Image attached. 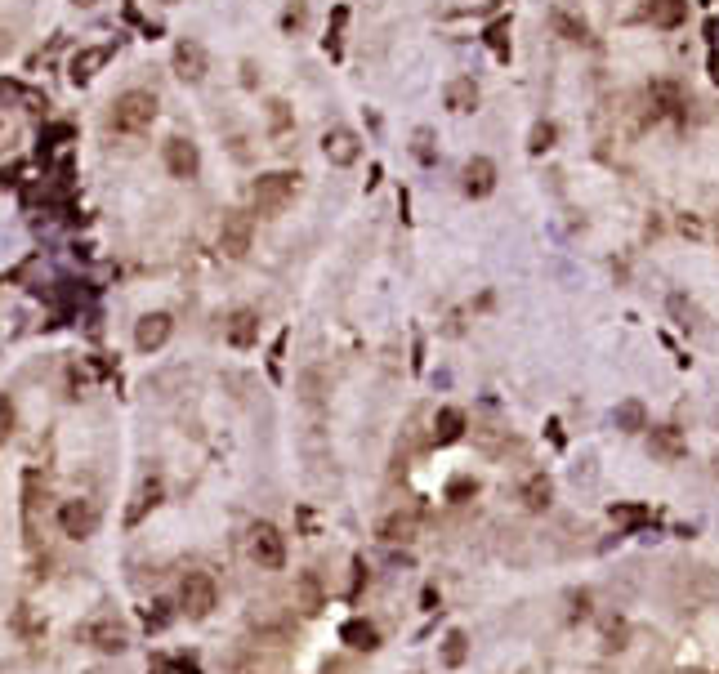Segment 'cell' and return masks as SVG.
Instances as JSON below:
<instances>
[{"label":"cell","mask_w":719,"mask_h":674,"mask_svg":"<svg viewBox=\"0 0 719 674\" xmlns=\"http://www.w3.org/2000/svg\"><path fill=\"white\" fill-rule=\"evenodd\" d=\"M152 121H157V94H148V90L117 94V103H112V112H108V125L117 134H143Z\"/></svg>","instance_id":"cell-1"},{"label":"cell","mask_w":719,"mask_h":674,"mask_svg":"<svg viewBox=\"0 0 719 674\" xmlns=\"http://www.w3.org/2000/svg\"><path fill=\"white\" fill-rule=\"evenodd\" d=\"M251 201H255V215H264V219L282 215V210L295 201V175H291V170L260 175V179H255V188H251Z\"/></svg>","instance_id":"cell-2"},{"label":"cell","mask_w":719,"mask_h":674,"mask_svg":"<svg viewBox=\"0 0 719 674\" xmlns=\"http://www.w3.org/2000/svg\"><path fill=\"white\" fill-rule=\"evenodd\" d=\"M246 550H251V558L264 567V572L286 567V536L277 532L273 523H251V532H246Z\"/></svg>","instance_id":"cell-3"},{"label":"cell","mask_w":719,"mask_h":674,"mask_svg":"<svg viewBox=\"0 0 719 674\" xmlns=\"http://www.w3.org/2000/svg\"><path fill=\"white\" fill-rule=\"evenodd\" d=\"M215 603H219L215 581H210L206 572H188L184 585H179V608H184V616H193V621H206V616L215 612Z\"/></svg>","instance_id":"cell-4"},{"label":"cell","mask_w":719,"mask_h":674,"mask_svg":"<svg viewBox=\"0 0 719 674\" xmlns=\"http://www.w3.org/2000/svg\"><path fill=\"white\" fill-rule=\"evenodd\" d=\"M322 157H327L335 170L358 166V161H362V139H358V130H349V125H331V130L322 134Z\"/></svg>","instance_id":"cell-5"},{"label":"cell","mask_w":719,"mask_h":674,"mask_svg":"<svg viewBox=\"0 0 719 674\" xmlns=\"http://www.w3.org/2000/svg\"><path fill=\"white\" fill-rule=\"evenodd\" d=\"M251 242H255V219L246 210H228L224 215V228H219V250L228 259H246L251 255Z\"/></svg>","instance_id":"cell-6"},{"label":"cell","mask_w":719,"mask_h":674,"mask_svg":"<svg viewBox=\"0 0 719 674\" xmlns=\"http://www.w3.org/2000/svg\"><path fill=\"white\" fill-rule=\"evenodd\" d=\"M496 161L492 157H469L465 166H460V192L465 197H474V201H483V197H492L496 192Z\"/></svg>","instance_id":"cell-7"},{"label":"cell","mask_w":719,"mask_h":674,"mask_svg":"<svg viewBox=\"0 0 719 674\" xmlns=\"http://www.w3.org/2000/svg\"><path fill=\"white\" fill-rule=\"evenodd\" d=\"M59 527L63 536H72V541H90L94 527H99V509H94V500H67L59 509Z\"/></svg>","instance_id":"cell-8"},{"label":"cell","mask_w":719,"mask_h":674,"mask_svg":"<svg viewBox=\"0 0 719 674\" xmlns=\"http://www.w3.org/2000/svg\"><path fill=\"white\" fill-rule=\"evenodd\" d=\"M206 72H210L206 45H201V41H179L175 45V76H179V81L197 85V81H206Z\"/></svg>","instance_id":"cell-9"},{"label":"cell","mask_w":719,"mask_h":674,"mask_svg":"<svg viewBox=\"0 0 719 674\" xmlns=\"http://www.w3.org/2000/svg\"><path fill=\"white\" fill-rule=\"evenodd\" d=\"M224 335L233 349H251V344H260V313L255 308H233L224 322Z\"/></svg>","instance_id":"cell-10"},{"label":"cell","mask_w":719,"mask_h":674,"mask_svg":"<svg viewBox=\"0 0 719 674\" xmlns=\"http://www.w3.org/2000/svg\"><path fill=\"white\" fill-rule=\"evenodd\" d=\"M85 639H90L99 652H126L130 648V630L117 621V616H99V621L85 630Z\"/></svg>","instance_id":"cell-11"},{"label":"cell","mask_w":719,"mask_h":674,"mask_svg":"<svg viewBox=\"0 0 719 674\" xmlns=\"http://www.w3.org/2000/svg\"><path fill=\"white\" fill-rule=\"evenodd\" d=\"M170 331H175L170 313H143V317H139V326H134V344H139L143 353H157L161 344L170 340Z\"/></svg>","instance_id":"cell-12"},{"label":"cell","mask_w":719,"mask_h":674,"mask_svg":"<svg viewBox=\"0 0 719 674\" xmlns=\"http://www.w3.org/2000/svg\"><path fill=\"white\" fill-rule=\"evenodd\" d=\"M166 170H170L175 179H197V170H201L197 143H193V139H170V143H166Z\"/></svg>","instance_id":"cell-13"},{"label":"cell","mask_w":719,"mask_h":674,"mask_svg":"<svg viewBox=\"0 0 719 674\" xmlns=\"http://www.w3.org/2000/svg\"><path fill=\"white\" fill-rule=\"evenodd\" d=\"M478 99H483V90H478L474 76H452V81H447V90H443L447 112H456V117H469V112L478 108Z\"/></svg>","instance_id":"cell-14"},{"label":"cell","mask_w":719,"mask_h":674,"mask_svg":"<svg viewBox=\"0 0 719 674\" xmlns=\"http://www.w3.org/2000/svg\"><path fill=\"white\" fill-rule=\"evenodd\" d=\"M648 451H653L657 460H666V465H675V460L688 456V442H684V433H679L675 425H657L653 433H648Z\"/></svg>","instance_id":"cell-15"},{"label":"cell","mask_w":719,"mask_h":674,"mask_svg":"<svg viewBox=\"0 0 719 674\" xmlns=\"http://www.w3.org/2000/svg\"><path fill=\"white\" fill-rule=\"evenodd\" d=\"M684 108V90L675 81H653L648 85V117L661 121V117H675Z\"/></svg>","instance_id":"cell-16"},{"label":"cell","mask_w":719,"mask_h":674,"mask_svg":"<svg viewBox=\"0 0 719 674\" xmlns=\"http://www.w3.org/2000/svg\"><path fill=\"white\" fill-rule=\"evenodd\" d=\"M644 18L653 27H661V32H675V27L688 18V0H648Z\"/></svg>","instance_id":"cell-17"},{"label":"cell","mask_w":719,"mask_h":674,"mask_svg":"<svg viewBox=\"0 0 719 674\" xmlns=\"http://www.w3.org/2000/svg\"><path fill=\"white\" fill-rule=\"evenodd\" d=\"M519 500H523V509H532V514H545L550 500H554V483L545 474H527L519 483Z\"/></svg>","instance_id":"cell-18"},{"label":"cell","mask_w":719,"mask_h":674,"mask_svg":"<svg viewBox=\"0 0 719 674\" xmlns=\"http://www.w3.org/2000/svg\"><path fill=\"white\" fill-rule=\"evenodd\" d=\"M465 429H469V420H465V411L460 407H443L434 416V442L438 447H452V442L465 438Z\"/></svg>","instance_id":"cell-19"},{"label":"cell","mask_w":719,"mask_h":674,"mask_svg":"<svg viewBox=\"0 0 719 674\" xmlns=\"http://www.w3.org/2000/svg\"><path fill=\"white\" fill-rule=\"evenodd\" d=\"M416 514H389L385 523H380V541L385 545H407V541H416Z\"/></svg>","instance_id":"cell-20"},{"label":"cell","mask_w":719,"mask_h":674,"mask_svg":"<svg viewBox=\"0 0 719 674\" xmlns=\"http://www.w3.org/2000/svg\"><path fill=\"white\" fill-rule=\"evenodd\" d=\"M666 308H670V317H675L679 326H684V331H702V308H697L693 300H688L684 291H670V300H666Z\"/></svg>","instance_id":"cell-21"},{"label":"cell","mask_w":719,"mask_h":674,"mask_svg":"<svg viewBox=\"0 0 719 674\" xmlns=\"http://www.w3.org/2000/svg\"><path fill=\"white\" fill-rule=\"evenodd\" d=\"M340 639L349 643V648H358V652H376L380 648V630L371 621H349L340 630Z\"/></svg>","instance_id":"cell-22"},{"label":"cell","mask_w":719,"mask_h":674,"mask_svg":"<svg viewBox=\"0 0 719 674\" xmlns=\"http://www.w3.org/2000/svg\"><path fill=\"white\" fill-rule=\"evenodd\" d=\"M108 54H112L108 45H94V50H81V54L72 59V81H76V85H81V81H90V76L99 72L103 63H108Z\"/></svg>","instance_id":"cell-23"},{"label":"cell","mask_w":719,"mask_h":674,"mask_svg":"<svg viewBox=\"0 0 719 674\" xmlns=\"http://www.w3.org/2000/svg\"><path fill=\"white\" fill-rule=\"evenodd\" d=\"M157 500H161V478H143V483H139V496H134L130 514H126V523L134 527V523H139L143 514H148L152 505H157Z\"/></svg>","instance_id":"cell-24"},{"label":"cell","mask_w":719,"mask_h":674,"mask_svg":"<svg viewBox=\"0 0 719 674\" xmlns=\"http://www.w3.org/2000/svg\"><path fill=\"white\" fill-rule=\"evenodd\" d=\"M550 23H554V32H559L563 41H572V45H586V41H590V27L581 23V18H572L568 9H554Z\"/></svg>","instance_id":"cell-25"},{"label":"cell","mask_w":719,"mask_h":674,"mask_svg":"<svg viewBox=\"0 0 719 674\" xmlns=\"http://www.w3.org/2000/svg\"><path fill=\"white\" fill-rule=\"evenodd\" d=\"M612 420H617V429H626V433L648 429V411H644V402H621V407L612 411Z\"/></svg>","instance_id":"cell-26"},{"label":"cell","mask_w":719,"mask_h":674,"mask_svg":"<svg viewBox=\"0 0 719 674\" xmlns=\"http://www.w3.org/2000/svg\"><path fill=\"white\" fill-rule=\"evenodd\" d=\"M554 143H559V125H554V121H536L532 134H527V148H532L536 157H541V152H550Z\"/></svg>","instance_id":"cell-27"},{"label":"cell","mask_w":719,"mask_h":674,"mask_svg":"<svg viewBox=\"0 0 719 674\" xmlns=\"http://www.w3.org/2000/svg\"><path fill=\"white\" fill-rule=\"evenodd\" d=\"M465 657H469V639H465V630H452L447 634V643H443V666H465Z\"/></svg>","instance_id":"cell-28"},{"label":"cell","mask_w":719,"mask_h":674,"mask_svg":"<svg viewBox=\"0 0 719 674\" xmlns=\"http://www.w3.org/2000/svg\"><path fill=\"white\" fill-rule=\"evenodd\" d=\"M505 32H510V18H496V23L487 27V45L496 50V59H510V45H505Z\"/></svg>","instance_id":"cell-29"},{"label":"cell","mask_w":719,"mask_h":674,"mask_svg":"<svg viewBox=\"0 0 719 674\" xmlns=\"http://www.w3.org/2000/svg\"><path fill=\"white\" fill-rule=\"evenodd\" d=\"M344 23H349V9H335V18H331V27H327V50L331 54H340V41H344Z\"/></svg>","instance_id":"cell-30"},{"label":"cell","mask_w":719,"mask_h":674,"mask_svg":"<svg viewBox=\"0 0 719 674\" xmlns=\"http://www.w3.org/2000/svg\"><path fill=\"white\" fill-rule=\"evenodd\" d=\"M648 518H653V514H648L644 505H617V509H612V523H626V527L648 523Z\"/></svg>","instance_id":"cell-31"},{"label":"cell","mask_w":719,"mask_h":674,"mask_svg":"<svg viewBox=\"0 0 719 674\" xmlns=\"http://www.w3.org/2000/svg\"><path fill=\"white\" fill-rule=\"evenodd\" d=\"M304 23H309V5H304V0L286 5V14H282V27H286V32H300Z\"/></svg>","instance_id":"cell-32"},{"label":"cell","mask_w":719,"mask_h":674,"mask_svg":"<svg viewBox=\"0 0 719 674\" xmlns=\"http://www.w3.org/2000/svg\"><path fill=\"white\" fill-rule=\"evenodd\" d=\"M300 590H304V612H318V608H322L318 581H313V576H304V581H300Z\"/></svg>","instance_id":"cell-33"},{"label":"cell","mask_w":719,"mask_h":674,"mask_svg":"<svg viewBox=\"0 0 719 674\" xmlns=\"http://www.w3.org/2000/svg\"><path fill=\"white\" fill-rule=\"evenodd\" d=\"M9 433H14V402L0 398V442H9Z\"/></svg>","instance_id":"cell-34"},{"label":"cell","mask_w":719,"mask_h":674,"mask_svg":"<svg viewBox=\"0 0 719 674\" xmlns=\"http://www.w3.org/2000/svg\"><path fill=\"white\" fill-rule=\"evenodd\" d=\"M429 143H434V134H429V130H416V157H420V161H434V148H429Z\"/></svg>","instance_id":"cell-35"},{"label":"cell","mask_w":719,"mask_h":674,"mask_svg":"<svg viewBox=\"0 0 719 674\" xmlns=\"http://www.w3.org/2000/svg\"><path fill=\"white\" fill-rule=\"evenodd\" d=\"M572 603H577V608H572V616H590V594H577Z\"/></svg>","instance_id":"cell-36"},{"label":"cell","mask_w":719,"mask_h":674,"mask_svg":"<svg viewBox=\"0 0 719 674\" xmlns=\"http://www.w3.org/2000/svg\"><path fill=\"white\" fill-rule=\"evenodd\" d=\"M469 491H478V483H469V478H460V483L452 487V496H469Z\"/></svg>","instance_id":"cell-37"},{"label":"cell","mask_w":719,"mask_h":674,"mask_svg":"<svg viewBox=\"0 0 719 674\" xmlns=\"http://www.w3.org/2000/svg\"><path fill=\"white\" fill-rule=\"evenodd\" d=\"M76 5H94V0H76Z\"/></svg>","instance_id":"cell-38"},{"label":"cell","mask_w":719,"mask_h":674,"mask_svg":"<svg viewBox=\"0 0 719 674\" xmlns=\"http://www.w3.org/2000/svg\"><path fill=\"white\" fill-rule=\"evenodd\" d=\"M161 5H179V0H161Z\"/></svg>","instance_id":"cell-39"},{"label":"cell","mask_w":719,"mask_h":674,"mask_svg":"<svg viewBox=\"0 0 719 674\" xmlns=\"http://www.w3.org/2000/svg\"><path fill=\"white\" fill-rule=\"evenodd\" d=\"M715 478H719V456H715Z\"/></svg>","instance_id":"cell-40"}]
</instances>
